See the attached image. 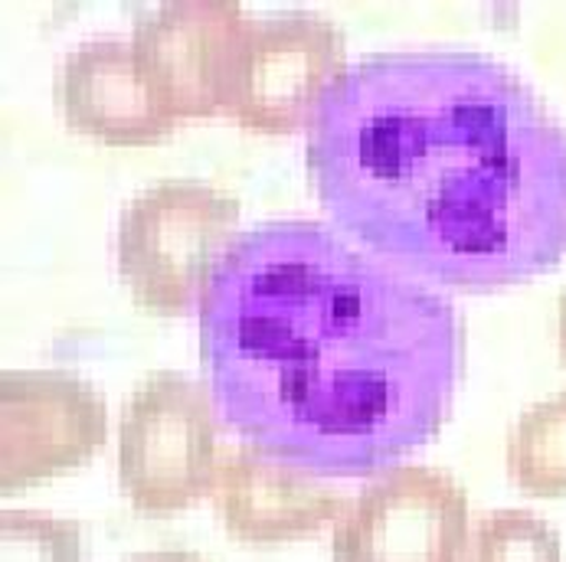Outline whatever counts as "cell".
<instances>
[{
	"label": "cell",
	"instance_id": "obj_1",
	"mask_svg": "<svg viewBox=\"0 0 566 562\" xmlns=\"http://www.w3.org/2000/svg\"><path fill=\"white\" fill-rule=\"evenodd\" d=\"M197 353L217 418L315 478H370L449 422L455 305L318 220L243 230L210 268Z\"/></svg>",
	"mask_w": 566,
	"mask_h": 562
},
{
	"label": "cell",
	"instance_id": "obj_2",
	"mask_svg": "<svg viewBox=\"0 0 566 562\" xmlns=\"http://www.w3.org/2000/svg\"><path fill=\"white\" fill-rule=\"evenodd\" d=\"M305 170L331 226L406 275L524 285L566 255V125L479 50H387L322 98Z\"/></svg>",
	"mask_w": 566,
	"mask_h": 562
},
{
	"label": "cell",
	"instance_id": "obj_3",
	"mask_svg": "<svg viewBox=\"0 0 566 562\" xmlns=\"http://www.w3.org/2000/svg\"><path fill=\"white\" fill-rule=\"evenodd\" d=\"M240 197L190 177L138 190L118 216V275L138 311L180 318L207 288L210 268L237 240Z\"/></svg>",
	"mask_w": 566,
	"mask_h": 562
},
{
	"label": "cell",
	"instance_id": "obj_4",
	"mask_svg": "<svg viewBox=\"0 0 566 562\" xmlns=\"http://www.w3.org/2000/svg\"><path fill=\"white\" fill-rule=\"evenodd\" d=\"M217 409L207 383L177 370L148 373L118 422V484L145 517H170L210 497L217 475Z\"/></svg>",
	"mask_w": 566,
	"mask_h": 562
},
{
	"label": "cell",
	"instance_id": "obj_5",
	"mask_svg": "<svg viewBox=\"0 0 566 562\" xmlns=\"http://www.w3.org/2000/svg\"><path fill=\"white\" fill-rule=\"evenodd\" d=\"M347 70V36L322 13L249 17L223 115L252 135H292Z\"/></svg>",
	"mask_w": 566,
	"mask_h": 562
},
{
	"label": "cell",
	"instance_id": "obj_6",
	"mask_svg": "<svg viewBox=\"0 0 566 562\" xmlns=\"http://www.w3.org/2000/svg\"><path fill=\"white\" fill-rule=\"evenodd\" d=\"M469 494L442 468L394 465L367 484L331 533L334 562H465Z\"/></svg>",
	"mask_w": 566,
	"mask_h": 562
},
{
	"label": "cell",
	"instance_id": "obj_7",
	"mask_svg": "<svg viewBox=\"0 0 566 562\" xmlns=\"http://www.w3.org/2000/svg\"><path fill=\"white\" fill-rule=\"evenodd\" d=\"M108 442L102 393L66 370H3L0 494H20L76 471Z\"/></svg>",
	"mask_w": 566,
	"mask_h": 562
},
{
	"label": "cell",
	"instance_id": "obj_8",
	"mask_svg": "<svg viewBox=\"0 0 566 562\" xmlns=\"http://www.w3.org/2000/svg\"><path fill=\"white\" fill-rule=\"evenodd\" d=\"M245 20L237 0H170L135 17V60L177 121L227 112Z\"/></svg>",
	"mask_w": 566,
	"mask_h": 562
},
{
	"label": "cell",
	"instance_id": "obj_9",
	"mask_svg": "<svg viewBox=\"0 0 566 562\" xmlns=\"http://www.w3.org/2000/svg\"><path fill=\"white\" fill-rule=\"evenodd\" d=\"M53 105L70 131L105 148H151L180 125L145 79L132 40L95 36L53 73Z\"/></svg>",
	"mask_w": 566,
	"mask_h": 562
},
{
	"label": "cell",
	"instance_id": "obj_10",
	"mask_svg": "<svg viewBox=\"0 0 566 562\" xmlns=\"http://www.w3.org/2000/svg\"><path fill=\"white\" fill-rule=\"evenodd\" d=\"M210 500L223 530L245 547H279L315 537L350 507L340 490L249 445L220 452Z\"/></svg>",
	"mask_w": 566,
	"mask_h": 562
},
{
	"label": "cell",
	"instance_id": "obj_11",
	"mask_svg": "<svg viewBox=\"0 0 566 562\" xmlns=\"http://www.w3.org/2000/svg\"><path fill=\"white\" fill-rule=\"evenodd\" d=\"M507 471L527 497H566V390L521 412L507 435Z\"/></svg>",
	"mask_w": 566,
	"mask_h": 562
},
{
	"label": "cell",
	"instance_id": "obj_12",
	"mask_svg": "<svg viewBox=\"0 0 566 562\" xmlns=\"http://www.w3.org/2000/svg\"><path fill=\"white\" fill-rule=\"evenodd\" d=\"M469 562H564L557 530L531 510H491L472 533Z\"/></svg>",
	"mask_w": 566,
	"mask_h": 562
},
{
	"label": "cell",
	"instance_id": "obj_13",
	"mask_svg": "<svg viewBox=\"0 0 566 562\" xmlns=\"http://www.w3.org/2000/svg\"><path fill=\"white\" fill-rule=\"evenodd\" d=\"M0 562H82L80 523L36 510H3Z\"/></svg>",
	"mask_w": 566,
	"mask_h": 562
},
{
	"label": "cell",
	"instance_id": "obj_14",
	"mask_svg": "<svg viewBox=\"0 0 566 562\" xmlns=\"http://www.w3.org/2000/svg\"><path fill=\"white\" fill-rule=\"evenodd\" d=\"M125 562H213L193 550H151V553H138Z\"/></svg>",
	"mask_w": 566,
	"mask_h": 562
},
{
	"label": "cell",
	"instance_id": "obj_15",
	"mask_svg": "<svg viewBox=\"0 0 566 562\" xmlns=\"http://www.w3.org/2000/svg\"><path fill=\"white\" fill-rule=\"evenodd\" d=\"M557 350H560V360L566 367V288L557 301Z\"/></svg>",
	"mask_w": 566,
	"mask_h": 562
}]
</instances>
